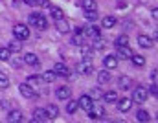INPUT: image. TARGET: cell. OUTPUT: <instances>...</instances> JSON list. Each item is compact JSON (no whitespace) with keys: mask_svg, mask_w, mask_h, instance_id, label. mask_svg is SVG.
Returning <instances> with one entry per match:
<instances>
[{"mask_svg":"<svg viewBox=\"0 0 158 123\" xmlns=\"http://www.w3.org/2000/svg\"><path fill=\"white\" fill-rule=\"evenodd\" d=\"M77 72L83 76H88L90 72H94V61L92 55H83V59L77 63Z\"/></svg>","mask_w":158,"mask_h":123,"instance_id":"6da1fadb","label":"cell"},{"mask_svg":"<svg viewBox=\"0 0 158 123\" xmlns=\"http://www.w3.org/2000/svg\"><path fill=\"white\" fill-rule=\"evenodd\" d=\"M28 22H30V26H33V28H37V30H46V28H48V20H46L40 13H31V15L28 17Z\"/></svg>","mask_w":158,"mask_h":123,"instance_id":"7a4b0ae2","label":"cell"},{"mask_svg":"<svg viewBox=\"0 0 158 123\" xmlns=\"http://www.w3.org/2000/svg\"><path fill=\"white\" fill-rule=\"evenodd\" d=\"M13 35H15L17 41H26V39L30 37V28H28L26 24H17V26L13 28Z\"/></svg>","mask_w":158,"mask_h":123,"instance_id":"3957f363","label":"cell"},{"mask_svg":"<svg viewBox=\"0 0 158 123\" xmlns=\"http://www.w3.org/2000/svg\"><path fill=\"white\" fill-rule=\"evenodd\" d=\"M147 96H149V92H147L145 86H136L134 92H132V101H136V103H143V101H147Z\"/></svg>","mask_w":158,"mask_h":123,"instance_id":"277c9868","label":"cell"},{"mask_svg":"<svg viewBox=\"0 0 158 123\" xmlns=\"http://www.w3.org/2000/svg\"><path fill=\"white\" fill-rule=\"evenodd\" d=\"M19 92H20L24 97H28V99H35V97H37V92H35V88H33V86H30L28 83H22V84H19Z\"/></svg>","mask_w":158,"mask_h":123,"instance_id":"5b68a950","label":"cell"},{"mask_svg":"<svg viewBox=\"0 0 158 123\" xmlns=\"http://www.w3.org/2000/svg\"><path fill=\"white\" fill-rule=\"evenodd\" d=\"M86 114H88V118L90 120H99V118H103L105 116V109L101 107V105H92V109L90 110H86Z\"/></svg>","mask_w":158,"mask_h":123,"instance_id":"8992f818","label":"cell"},{"mask_svg":"<svg viewBox=\"0 0 158 123\" xmlns=\"http://www.w3.org/2000/svg\"><path fill=\"white\" fill-rule=\"evenodd\" d=\"M55 96H57L59 101H66V99H70V96H72V88H70V86H59L57 92H55Z\"/></svg>","mask_w":158,"mask_h":123,"instance_id":"52a82bcc","label":"cell"},{"mask_svg":"<svg viewBox=\"0 0 158 123\" xmlns=\"http://www.w3.org/2000/svg\"><path fill=\"white\" fill-rule=\"evenodd\" d=\"M83 35H85L86 39H96V37H99V28L94 26V24H90V26L83 28Z\"/></svg>","mask_w":158,"mask_h":123,"instance_id":"ba28073f","label":"cell"},{"mask_svg":"<svg viewBox=\"0 0 158 123\" xmlns=\"http://www.w3.org/2000/svg\"><path fill=\"white\" fill-rule=\"evenodd\" d=\"M116 107H118L119 112H127V110H131V107H132V99H129V97L116 99Z\"/></svg>","mask_w":158,"mask_h":123,"instance_id":"9c48e42d","label":"cell"},{"mask_svg":"<svg viewBox=\"0 0 158 123\" xmlns=\"http://www.w3.org/2000/svg\"><path fill=\"white\" fill-rule=\"evenodd\" d=\"M77 103H79V107H81L83 110H90V109H92V105H94V99H92L88 94H85V96H81V97H79Z\"/></svg>","mask_w":158,"mask_h":123,"instance_id":"30bf717a","label":"cell"},{"mask_svg":"<svg viewBox=\"0 0 158 123\" xmlns=\"http://www.w3.org/2000/svg\"><path fill=\"white\" fill-rule=\"evenodd\" d=\"M118 51H116V57L118 59H131L132 57V50L129 46H116Z\"/></svg>","mask_w":158,"mask_h":123,"instance_id":"8fae6325","label":"cell"},{"mask_svg":"<svg viewBox=\"0 0 158 123\" xmlns=\"http://www.w3.org/2000/svg\"><path fill=\"white\" fill-rule=\"evenodd\" d=\"M103 66H105L107 70H114V68L118 66V57H116V55H107V57L103 59Z\"/></svg>","mask_w":158,"mask_h":123,"instance_id":"7c38bea8","label":"cell"},{"mask_svg":"<svg viewBox=\"0 0 158 123\" xmlns=\"http://www.w3.org/2000/svg\"><path fill=\"white\" fill-rule=\"evenodd\" d=\"M68 72H70V70H68V66H66L64 63H57V64L53 66V74H55L57 77H59V76L66 77V76H68Z\"/></svg>","mask_w":158,"mask_h":123,"instance_id":"4fadbf2b","label":"cell"},{"mask_svg":"<svg viewBox=\"0 0 158 123\" xmlns=\"http://www.w3.org/2000/svg\"><path fill=\"white\" fill-rule=\"evenodd\" d=\"M33 121H39V123L48 121V114H46L44 109H35L33 110Z\"/></svg>","mask_w":158,"mask_h":123,"instance_id":"5bb4252c","label":"cell"},{"mask_svg":"<svg viewBox=\"0 0 158 123\" xmlns=\"http://www.w3.org/2000/svg\"><path fill=\"white\" fill-rule=\"evenodd\" d=\"M44 110H46V114H48V120L59 118V107H57V105H48Z\"/></svg>","mask_w":158,"mask_h":123,"instance_id":"9a60e30c","label":"cell"},{"mask_svg":"<svg viewBox=\"0 0 158 123\" xmlns=\"http://www.w3.org/2000/svg\"><path fill=\"white\" fill-rule=\"evenodd\" d=\"M24 63H26L28 66H39V57H37L35 53H26V55H24Z\"/></svg>","mask_w":158,"mask_h":123,"instance_id":"2e32d148","label":"cell"},{"mask_svg":"<svg viewBox=\"0 0 158 123\" xmlns=\"http://www.w3.org/2000/svg\"><path fill=\"white\" fill-rule=\"evenodd\" d=\"M55 24H57V30H59L61 33H68V31H70V26H68V22H66L64 17L59 18V20H55Z\"/></svg>","mask_w":158,"mask_h":123,"instance_id":"e0dca14e","label":"cell"},{"mask_svg":"<svg viewBox=\"0 0 158 123\" xmlns=\"http://www.w3.org/2000/svg\"><path fill=\"white\" fill-rule=\"evenodd\" d=\"M7 121H9V123L22 121V114H20V110H11V112L7 114Z\"/></svg>","mask_w":158,"mask_h":123,"instance_id":"ac0fdd59","label":"cell"},{"mask_svg":"<svg viewBox=\"0 0 158 123\" xmlns=\"http://www.w3.org/2000/svg\"><path fill=\"white\" fill-rule=\"evenodd\" d=\"M103 94H105V92H103L99 86H94V88L90 90V94H88V96H90L94 101H99V99H103Z\"/></svg>","mask_w":158,"mask_h":123,"instance_id":"d6986e66","label":"cell"},{"mask_svg":"<svg viewBox=\"0 0 158 123\" xmlns=\"http://www.w3.org/2000/svg\"><path fill=\"white\" fill-rule=\"evenodd\" d=\"M138 44H140L142 48H151V46H153V41H151V37H147V35H138Z\"/></svg>","mask_w":158,"mask_h":123,"instance_id":"ffe728a7","label":"cell"},{"mask_svg":"<svg viewBox=\"0 0 158 123\" xmlns=\"http://www.w3.org/2000/svg\"><path fill=\"white\" fill-rule=\"evenodd\" d=\"M26 83H28L30 86H33V88H35V86H40L44 81H42V77H39V76H28Z\"/></svg>","mask_w":158,"mask_h":123,"instance_id":"44dd1931","label":"cell"},{"mask_svg":"<svg viewBox=\"0 0 158 123\" xmlns=\"http://www.w3.org/2000/svg\"><path fill=\"white\" fill-rule=\"evenodd\" d=\"M98 81H99V84H105V83L110 81V74L107 72V68L101 70V72H98Z\"/></svg>","mask_w":158,"mask_h":123,"instance_id":"7402d4cb","label":"cell"},{"mask_svg":"<svg viewBox=\"0 0 158 123\" xmlns=\"http://www.w3.org/2000/svg\"><path fill=\"white\" fill-rule=\"evenodd\" d=\"M118 83H119V86H121L123 90H129V88L132 86V79H131V77H127V76H121Z\"/></svg>","mask_w":158,"mask_h":123,"instance_id":"603a6c76","label":"cell"},{"mask_svg":"<svg viewBox=\"0 0 158 123\" xmlns=\"http://www.w3.org/2000/svg\"><path fill=\"white\" fill-rule=\"evenodd\" d=\"M116 99H118V94L114 90H109V92L103 94V101H107V103H114Z\"/></svg>","mask_w":158,"mask_h":123,"instance_id":"cb8c5ba5","label":"cell"},{"mask_svg":"<svg viewBox=\"0 0 158 123\" xmlns=\"http://www.w3.org/2000/svg\"><path fill=\"white\" fill-rule=\"evenodd\" d=\"M83 7H85V11H96L98 4H96V0H83Z\"/></svg>","mask_w":158,"mask_h":123,"instance_id":"d4e9b609","label":"cell"},{"mask_svg":"<svg viewBox=\"0 0 158 123\" xmlns=\"http://www.w3.org/2000/svg\"><path fill=\"white\" fill-rule=\"evenodd\" d=\"M94 50H103L105 48V41L101 39V35L99 37H96V39H92V44H90Z\"/></svg>","mask_w":158,"mask_h":123,"instance_id":"484cf974","label":"cell"},{"mask_svg":"<svg viewBox=\"0 0 158 123\" xmlns=\"http://www.w3.org/2000/svg\"><path fill=\"white\" fill-rule=\"evenodd\" d=\"M101 24H103V28H114L116 26V18L114 17H103Z\"/></svg>","mask_w":158,"mask_h":123,"instance_id":"4316f807","label":"cell"},{"mask_svg":"<svg viewBox=\"0 0 158 123\" xmlns=\"http://www.w3.org/2000/svg\"><path fill=\"white\" fill-rule=\"evenodd\" d=\"M136 120H138V121H142V123H145V121H149V120H151V116H149V112H147V110H138Z\"/></svg>","mask_w":158,"mask_h":123,"instance_id":"83f0119b","label":"cell"},{"mask_svg":"<svg viewBox=\"0 0 158 123\" xmlns=\"http://www.w3.org/2000/svg\"><path fill=\"white\" fill-rule=\"evenodd\" d=\"M83 39H85V35H83V31H76L74 33V37H72V44H76V46H81L83 44Z\"/></svg>","mask_w":158,"mask_h":123,"instance_id":"f1b7e54d","label":"cell"},{"mask_svg":"<svg viewBox=\"0 0 158 123\" xmlns=\"http://www.w3.org/2000/svg\"><path fill=\"white\" fill-rule=\"evenodd\" d=\"M20 48H22V44H20V41H17V39L7 44V50H9V51H17V53H19V51H20Z\"/></svg>","mask_w":158,"mask_h":123,"instance_id":"f546056e","label":"cell"},{"mask_svg":"<svg viewBox=\"0 0 158 123\" xmlns=\"http://www.w3.org/2000/svg\"><path fill=\"white\" fill-rule=\"evenodd\" d=\"M131 61H132L134 66H143V64H145V57H142V55H134V53H132Z\"/></svg>","mask_w":158,"mask_h":123,"instance_id":"4dcf8cb0","label":"cell"},{"mask_svg":"<svg viewBox=\"0 0 158 123\" xmlns=\"http://www.w3.org/2000/svg\"><path fill=\"white\" fill-rule=\"evenodd\" d=\"M0 61H11V51L6 48H0Z\"/></svg>","mask_w":158,"mask_h":123,"instance_id":"1f68e13d","label":"cell"},{"mask_svg":"<svg viewBox=\"0 0 158 123\" xmlns=\"http://www.w3.org/2000/svg\"><path fill=\"white\" fill-rule=\"evenodd\" d=\"M55 74H53V70H50V72H44L42 74V81L44 83H52V81H55Z\"/></svg>","mask_w":158,"mask_h":123,"instance_id":"d6a6232c","label":"cell"},{"mask_svg":"<svg viewBox=\"0 0 158 123\" xmlns=\"http://www.w3.org/2000/svg\"><path fill=\"white\" fill-rule=\"evenodd\" d=\"M77 109H79V103H77V101H68V103H66V112L74 114Z\"/></svg>","mask_w":158,"mask_h":123,"instance_id":"836d02e7","label":"cell"},{"mask_svg":"<svg viewBox=\"0 0 158 123\" xmlns=\"http://www.w3.org/2000/svg\"><path fill=\"white\" fill-rule=\"evenodd\" d=\"M7 86H9V77L0 72V88H7Z\"/></svg>","mask_w":158,"mask_h":123,"instance_id":"e575fe53","label":"cell"},{"mask_svg":"<svg viewBox=\"0 0 158 123\" xmlns=\"http://www.w3.org/2000/svg\"><path fill=\"white\" fill-rule=\"evenodd\" d=\"M114 44H116V46H127V44H129V37H127V35H119Z\"/></svg>","mask_w":158,"mask_h":123,"instance_id":"d590c367","label":"cell"},{"mask_svg":"<svg viewBox=\"0 0 158 123\" xmlns=\"http://www.w3.org/2000/svg\"><path fill=\"white\" fill-rule=\"evenodd\" d=\"M50 9H52V17H53L55 20H59V18H63V11H61L59 7H52V6H50Z\"/></svg>","mask_w":158,"mask_h":123,"instance_id":"8d00e7d4","label":"cell"},{"mask_svg":"<svg viewBox=\"0 0 158 123\" xmlns=\"http://www.w3.org/2000/svg\"><path fill=\"white\" fill-rule=\"evenodd\" d=\"M85 17H86V20H92V22H94V20L98 18V13H96V11H86Z\"/></svg>","mask_w":158,"mask_h":123,"instance_id":"74e56055","label":"cell"},{"mask_svg":"<svg viewBox=\"0 0 158 123\" xmlns=\"http://www.w3.org/2000/svg\"><path fill=\"white\" fill-rule=\"evenodd\" d=\"M81 53H83V55H90V53H92V46H83V44H81Z\"/></svg>","mask_w":158,"mask_h":123,"instance_id":"f35d334b","label":"cell"},{"mask_svg":"<svg viewBox=\"0 0 158 123\" xmlns=\"http://www.w3.org/2000/svg\"><path fill=\"white\" fill-rule=\"evenodd\" d=\"M147 92H151V94H153V96H156V94H158L156 83H153V84H151V88H149V90H147Z\"/></svg>","mask_w":158,"mask_h":123,"instance_id":"ab89813d","label":"cell"},{"mask_svg":"<svg viewBox=\"0 0 158 123\" xmlns=\"http://www.w3.org/2000/svg\"><path fill=\"white\" fill-rule=\"evenodd\" d=\"M37 6H42V7H50V2H48V0H37Z\"/></svg>","mask_w":158,"mask_h":123,"instance_id":"60d3db41","label":"cell"},{"mask_svg":"<svg viewBox=\"0 0 158 123\" xmlns=\"http://www.w3.org/2000/svg\"><path fill=\"white\" fill-rule=\"evenodd\" d=\"M0 109H9V103L2 99V101H0Z\"/></svg>","mask_w":158,"mask_h":123,"instance_id":"b9f144b4","label":"cell"},{"mask_svg":"<svg viewBox=\"0 0 158 123\" xmlns=\"http://www.w3.org/2000/svg\"><path fill=\"white\" fill-rule=\"evenodd\" d=\"M24 4H28V6H37V0H22Z\"/></svg>","mask_w":158,"mask_h":123,"instance_id":"7bdbcfd3","label":"cell"},{"mask_svg":"<svg viewBox=\"0 0 158 123\" xmlns=\"http://www.w3.org/2000/svg\"><path fill=\"white\" fill-rule=\"evenodd\" d=\"M22 63H24V61H20V59H15V61H13V64H15V66H20Z\"/></svg>","mask_w":158,"mask_h":123,"instance_id":"ee69618b","label":"cell"},{"mask_svg":"<svg viewBox=\"0 0 158 123\" xmlns=\"http://www.w3.org/2000/svg\"><path fill=\"white\" fill-rule=\"evenodd\" d=\"M151 79H153V83L156 81V70H153V72H151Z\"/></svg>","mask_w":158,"mask_h":123,"instance_id":"f6af8a7d","label":"cell"},{"mask_svg":"<svg viewBox=\"0 0 158 123\" xmlns=\"http://www.w3.org/2000/svg\"><path fill=\"white\" fill-rule=\"evenodd\" d=\"M153 17H155V18L158 17V9H156V7H153Z\"/></svg>","mask_w":158,"mask_h":123,"instance_id":"bcb514c9","label":"cell"}]
</instances>
